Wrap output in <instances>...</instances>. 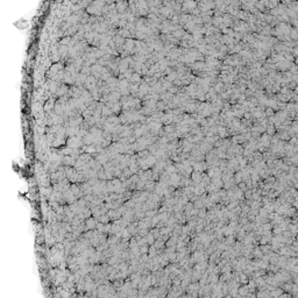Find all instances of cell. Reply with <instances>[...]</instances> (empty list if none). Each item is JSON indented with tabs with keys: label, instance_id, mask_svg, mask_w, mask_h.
I'll return each mask as SVG.
<instances>
[{
	"label": "cell",
	"instance_id": "1",
	"mask_svg": "<svg viewBox=\"0 0 298 298\" xmlns=\"http://www.w3.org/2000/svg\"><path fill=\"white\" fill-rule=\"evenodd\" d=\"M129 9L136 18L147 16L150 12L149 4L147 0H131L129 1Z\"/></svg>",
	"mask_w": 298,
	"mask_h": 298
},
{
	"label": "cell",
	"instance_id": "5",
	"mask_svg": "<svg viewBox=\"0 0 298 298\" xmlns=\"http://www.w3.org/2000/svg\"><path fill=\"white\" fill-rule=\"evenodd\" d=\"M105 4H114L117 0H102Z\"/></svg>",
	"mask_w": 298,
	"mask_h": 298
},
{
	"label": "cell",
	"instance_id": "3",
	"mask_svg": "<svg viewBox=\"0 0 298 298\" xmlns=\"http://www.w3.org/2000/svg\"><path fill=\"white\" fill-rule=\"evenodd\" d=\"M197 7H198V2L196 0H184V2L182 4V12L191 14V12L196 9Z\"/></svg>",
	"mask_w": 298,
	"mask_h": 298
},
{
	"label": "cell",
	"instance_id": "4",
	"mask_svg": "<svg viewBox=\"0 0 298 298\" xmlns=\"http://www.w3.org/2000/svg\"><path fill=\"white\" fill-rule=\"evenodd\" d=\"M115 8H117L118 13L122 14V13H125L129 9V1H127V0H117L115 1Z\"/></svg>",
	"mask_w": 298,
	"mask_h": 298
},
{
	"label": "cell",
	"instance_id": "2",
	"mask_svg": "<svg viewBox=\"0 0 298 298\" xmlns=\"http://www.w3.org/2000/svg\"><path fill=\"white\" fill-rule=\"evenodd\" d=\"M106 4L102 0H93L86 8L85 11L90 14V15H95V16H101L102 15V9L104 6Z\"/></svg>",
	"mask_w": 298,
	"mask_h": 298
}]
</instances>
